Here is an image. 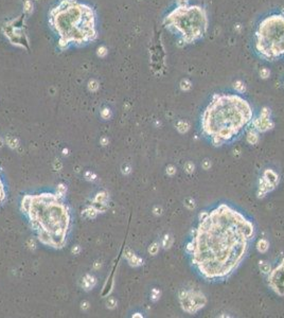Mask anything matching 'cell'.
Returning a JSON list of instances; mask_svg holds the SVG:
<instances>
[{
  "label": "cell",
  "instance_id": "10",
  "mask_svg": "<svg viewBox=\"0 0 284 318\" xmlns=\"http://www.w3.org/2000/svg\"><path fill=\"white\" fill-rule=\"evenodd\" d=\"M274 189V186H272L264 177H262L260 179V181H259V188H258V192H257L258 197H259V198H262V197H264L268 192L272 191Z\"/></svg>",
  "mask_w": 284,
  "mask_h": 318
},
{
  "label": "cell",
  "instance_id": "24",
  "mask_svg": "<svg viewBox=\"0 0 284 318\" xmlns=\"http://www.w3.org/2000/svg\"><path fill=\"white\" fill-rule=\"evenodd\" d=\"M202 167L204 170H209V169L211 168V161L209 160V159H205L202 163Z\"/></svg>",
  "mask_w": 284,
  "mask_h": 318
},
{
  "label": "cell",
  "instance_id": "32",
  "mask_svg": "<svg viewBox=\"0 0 284 318\" xmlns=\"http://www.w3.org/2000/svg\"><path fill=\"white\" fill-rule=\"evenodd\" d=\"M69 1H71V0H69Z\"/></svg>",
  "mask_w": 284,
  "mask_h": 318
},
{
  "label": "cell",
  "instance_id": "23",
  "mask_svg": "<svg viewBox=\"0 0 284 318\" xmlns=\"http://www.w3.org/2000/svg\"><path fill=\"white\" fill-rule=\"evenodd\" d=\"M158 250H159V246H158L157 243H154L151 247L148 248V251H150V253H151V255H153V256H155L156 253H158Z\"/></svg>",
  "mask_w": 284,
  "mask_h": 318
},
{
  "label": "cell",
  "instance_id": "18",
  "mask_svg": "<svg viewBox=\"0 0 284 318\" xmlns=\"http://www.w3.org/2000/svg\"><path fill=\"white\" fill-rule=\"evenodd\" d=\"M5 198H7V192H5V188H4V185H3L2 180H1V178H0V205L4 202Z\"/></svg>",
  "mask_w": 284,
  "mask_h": 318
},
{
  "label": "cell",
  "instance_id": "15",
  "mask_svg": "<svg viewBox=\"0 0 284 318\" xmlns=\"http://www.w3.org/2000/svg\"><path fill=\"white\" fill-rule=\"evenodd\" d=\"M259 268H260V270L263 274H269L272 272V266L266 261H260L259 262Z\"/></svg>",
  "mask_w": 284,
  "mask_h": 318
},
{
  "label": "cell",
  "instance_id": "20",
  "mask_svg": "<svg viewBox=\"0 0 284 318\" xmlns=\"http://www.w3.org/2000/svg\"><path fill=\"white\" fill-rule=\"evenodd\" d=\"M185 206L187 207L189 210H193L195 208V200L191 197H188L185 199Z\"/></svg>",
  "mask_w": 284,
  "mask_h": 318
},
{
  "label": "cell",
  "instance_id": "16",
  "mask_svg": "<svg viewBox=\"0 0 284 318\" xmlns=\"http://www.w3.org/2000/svg\"><path fill=\"white\" fill-rule=\"evenodd\" d=\"M176 129H177V131H179L180 134H185L189 131V124H188L186 121H182L181 120V121H179L177 123Z\"/></svg>",
  "mask_w": 284,
  "mask_h": 318
},
{
  "label": "cell",
  "instance_id": "12",
  "mask_svg": "<svg viewBox=\"0 0 284 318\" xmlns=\"http://www.w3.org/2000/svg\"><path fill=\"white\" fill-rule=\"evenodd\" d=\"M246 140H247L248 143L251 144V145H255V144L258 143V141H259V134L255 131V129H251V131H249L247 133Z\"/></svg>",
  "mask_w": 284,
  "mask_h": 318
},
{
  "label": "cell",
  "instance_id": "1",
  "mask_svg": "<svg viewBox=\"0 0 284 318\" xmlns=\"http://www.w3.org/2000/svg\"><path fill=\"white\" fill-rule=\"evenodd\" d=\"M255 238V226L243 213L221 204L199 216L187 250L204 279L222 281L240 266Z\"/></svg>",
  "mask_w": 284,
  "mask_h": 318
},
{
  "label": "cell",
  "instance_id": "29",
  "mask_svg": "<svg viewBox=\"0 0 284 318\" xmlns=\"http://www.w3.org/2000/svg\"><path fill=\"white\" fill-rule=\"evenodd\" d=\"M176 1H177V5H180V7L189 4V0H176Z\"/></svg>",
  "mask_w": 284,
  "mask_h": 318
},
{
  "label": "cell",
  "instance_id": "11",
  "mask_svg": "<svg viewBox=\"0 0 284 318\" xmlns=\"http://www.w3.org/2000/svg\"><path fill=\"white\" fill-rule=\"evenodd\" d=\"M262 177H264L274 188L277 187V185L279 184V176H278V174L276 172H274L272 170H270V169H267V170L264 171Z\"/></svg>",
  "mask_w": 284,
  "mask_h": 318
},
{
  "label": "cell",
  "instance_id": "4",
  "mask_svg": "<svg viewBox=\"0 0 284 318\" xmlns=\"http://www.w3.org/2000/svg\"><path fill=\"white\" fill-rule=\"evenodd\" d=\"M52 27L59 35V46L69 43L84 44L97 37L95 12L76 0H63L51 12Z\"/></svg>",
  "mask_w": 284,
  "mask_h": 318
},
{
  "label": "cell",
  "instance_id": "27",
  "mask_svg": "<svg viewBox=\"0 0 284 318\" xmlns=\"http://www.w3.org/2000/svg\"><path fill=\"white\" fill-rule=\"evenodd\" d=\"M106 53H107V49L105 47H100L98 49V55L99 56H105Z\"/></svg>",
  "mask_w": 284,
  "mask_h": 318
},
{
  "label": "cell",
  "instance_id": "17",
  "mask_svg": "<svg viewBox=\"0 0 284 318\" xmlns=\"http://www.w3.org/2000/svg\"><path fill=\"white\" fill-rule=\"evenodd\" d=\"M179 87L182 91H189V90L192 88V83L190 82L188 79H183V80L180 81Z\"/></svg>",
  "mask_w": 284,
  "mask_h": 318
},
{
  "label": "cell",
  "instance_id": "5",
  "mask_svg": "<svg viewBox=\"0 0 284 318\" xmlns=\"http://www.w3.org/2000/svg\"><path fill=\"white\" fill-rule=\"evenodd\" d=\"M163 24L179 35L183 44H193L206 35L209 26L208 14L202 5H177L164 17Z\"/></svg>",
  "mask_w": 284,
  "mask_h": 318
},
{
  "label": "cell",
  "instance_id": "19",
  "mask_svg": "<svg viewBox=\"0 0 284 318\" xmlns=\"http://www.w3.org/2000/svg\"><path fill=\"white\" fill-rule=\"evenodd\" d=\"M172 243H173V239L171 236H167L163 238V241H162V246L164 248H170L171 246H172Z\"/></svg>",
  "mask_w": 284,
  "mask_h": 318
},
{
  "label": "cell",
  "instance_id": "8",
  "mask_svg": "<svg viewBox=\"0 0 284 318\" xmlns=\"http://www.w3.org/2000/svg\"><path fill=\"white\" fill-rule=\"evenodd\" d=\"M268 283L272 291L279 296H284V265L280 263L274 270L269 272Z\"/></svg>",
  "mask_w": 284,
  "mask_h": 318
},
{
  "label": "cell",
  "instance_id": "31",
  "mask_svg": "<svg viewBox=\"0 0 284 318\" xmlns=\"http://www.w3.org/2000/svg\"><path fill=\"white\" fill-rule=\"evenodd\" d=\"M281 264H282V265H284V258H283V259H282V261H281Z\"/></svg>",
  "mask_w": 284,
  "mask_h": 318
},
{
  "label": "cell",
  "instance_id": "6",
  "mask_svg": "<svg viewBox=\"0 0 284 318\" xmlns=\"http://www.w3.org/2000/svg\"><path fill=\"white\" fill-rule=\"evenodd\" d=\"M255 49L265 61L284 56V15L274 13L264 17L255 33Z\"/></svg>",
  "mask_w": 284,
  "mask_h": 318
},
{
  "label": "cell",
  "instance_id": "9",
  "mask_svg": "<svg viewBox=\"0 0 284 318\" xmlns=\"http://www.w3.org/2000/svg\"><path fill=\"white\" fill-rule=\"evenodd\" d=\"M252 124L255 131H260V133H265L274 126V123L270 119V117L262 116V115H260L257 119L252 120Z\"/></svg>",
  "mask_w": 284,
  "mask_h": 318
},
{
  "label": "cell",
  "instance_id": "14",
  "mask_svg": "<svg viewBox=\"0 0 284 318\" xmlns=\"http://www.w3.org/2000/svg\"><path fill=\"white\" fill-rule=\"evenodd\" d=\"M233 88L236 89V91H238V93H243L246 91V85H245V83L243 82V81H241V80H238L236 81V82L233 83Z\"/></svg>",
  "mask_w": 284,
  "mask_h": 318
},
{
  "label": "cell",
  "instance_id": "13",
  "mask_svg": "<svg viewBox=\"0 0 284 318\" xmlns=\"http://www.w3.org/2000/svg\"><path fill=\"white\" fill-rule=\"evenodd\" d=\"M268 247H269V243H268V241L265 240V239H261V240H259V242L257 243V249H258V251L261 253H266L267 250H268Z\"/></svg>",
  "mask_w": 284,
  "mask_h": 318
},
{
  "label": "cell",
  "instance_id": "30",
  "mask_svg": "<svg viewBox=\"0 0 284 318\" xmlns=\"http://www.w3.org/2000/svg\"><path fill=\"white\" fill-rule=\"evenodd\" d=\"M154 212H155L156 214H161V209L160 208H155V209H154Z\"/></svg>",
  "mask_w": 284,
  "mask_h": 318
},
{
  "label": "cell",
  "instance_id": "25",
  "mask_svg": "<svg viewBox=\"0 0 284 318\" xmlns=\"http://www.w3.org/2000/svg\"><path fill=\"white\" fill-rule=\"evenodd\" d=\"M32 7H33V5H32L31 1H30V0H26V1H24V10L30 13L32 11Z\"/></svg>",
  "mask_w": 284,
  "mask_h": 318
},
{
  "label": "cell",
  "instance_id": "21",
  "mask_svg": "<svg viewBox=\"0 0 284 318\" xmlns=\"http://www.w3.org/2000/svg\"><path fill=\"white\" fill-rule=\"evenodd\" d=\"M194 170H195V165L193 162L188 161V162L185 163V171L188 173V174H192V173L194 172Z\"/></svg>",
  "mask_w": 284,
  "mask_h": 318
},
{
  "label": "cell",
  "instance_id": "26",
  "mask_svg": "<svg viewBox=\"0 0 284 318\" xmlns=\"http://www.w3.org/2000/svg\"><path fill=\"white\" fill-rule=\"evenodd\" d=\"M167 173H168V175H170V176H173V175L176 173V168H175L174 165H169L168 168H167Z\"/></svg>",
  "mask_w": 284,
  "mask_h": 318
},
{
  "label": "cell",
  "instance_id": "7",
  "mask_svg": "<svg viewBox=\"0 0 284 318\" xmlns=\"http://www.w3.org/2000/svg\"><path fill=\"white\" fill-rule=\"evenodd\" d=\"M179 302L181 308L189 314H195L207 303V299L202 292L198 291H180Z\"/></svg>",
  "mask_w": 284,
  "mask_h": 318
},
{
  "label": "cell",
  "instance_id": "28",
  "mask_svg": "<svg viewBox=\"0 0 284 318\" xmlns=\"http://www.w3.org/2000/svg\"><path fill=\"white\" fill-rule=\"evenodd\" d=\"M153 295H152V298H153V300H157L158 298H159V296H160V292L158 291V289H153Z\"/></svg>",
  "mask_w": 284,
  "mask_h": 318
},
{
  "label": "cell",
  "instance_id": "3",
  "mask_svg": "<svg viewBox=\"0 0 284 318\" xmlns=\"http://www.w3.org/2000/svg\"><path fill=\"white\" fill-rule=\"evenodd\" d=\"M253 119V109L247 100L238 95L215 93L202 116V131L219 146L232 140Z\"/></svg>",
  "mask_w": 284,
  "mask_h": 318
},
{
  "label": "cell",
  "instance_id": "22",
  "mask_svg": "<svg viewBox=\"0 0 284 318\" xmlns=\"http://www.w3.org/2000/svg\"><path fill=\"white\" fill-rule=\"evenodd\" d=\"M259 73H260V76L262 79H267L270 75L269 69L266 68V67H263V68H261V70H260V72H259Z\"/></svg>",
  "mask_w": 284,
  "mask_h": 318
},
{
  "label": "cell",
  "instance_id": "2",
  "mask_svg": "<svg viewBox=\"0 0 284 318\" xmlns=\"http://www.w3.org/2000/svg\"><path fill=\"white\" fill-rule=\"evenodd\" d=\"M21 210L41 244L56 249L65 246L71 216L62 195L49 192L27 194L21 199Z\"/></svg>",
  "mask_w": 284,
  "mask_h": 318
}]
</instances>
